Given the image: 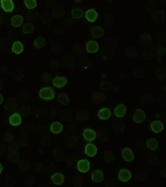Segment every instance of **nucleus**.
Segmentation results:
<instances>
[{"label": "nucleus", "instance_id": "6ab92c4d", "mask_svg": "<svg viewBox=\"0 0 166 187\" xmlns=\"http://www.w3.org/2000/svg\"><path fill=\"white\" fill-rule=\"evenodd\" d=\"M9 122L13 126H18L22 123V119L19 114L15 113L9 117Z\"/></svg>", "mask_w": 166, "mask_h": 187}, {"label": "nucleus", "instance_id": "20e7f679", "mask_svg": "<svg viewBox=\"0 0 166 187\" xmlns=\"http://www.w3.org/2000/svg\"><path fill=\"white\" fill-rule=\"evenodd\" d=\"M133 121L136 122L141 123L144 122L146 118V115L144 111L141 109H137L136 110L133 115Z\"/></svg>", "mask_w": 166, "mask_h": 187}, {"label": "nucleus", "instance_id": "6e6552de", "mask_svg": "<svg viewBox=\"0 0 166 187\" xmlns=\"http://www.w3.org/2000/svg\"><path fill=\"white\" fill-rule=\"evenodd\" d=\"M127 111V108L123 104H119L115 107L114 114L117 117H122L124 116Z\"/></svg>", "mask_w": 166, "mask_h": 187}, {"label": "nucleus", "instance_id": "4468645a", "mask_svg": "<svg viewBox=\"0 0 166 187\" xmlns=\"http://www.w3.org/2000/svg\"><path fill=\"white\" fill-rule=\"evenodd\" d=\"M91 33L94 38H98L104 35V30L101 26H94L91 29Z\"/></svg>", "mask_w": 166, "mask_h": 187}, {"label": "nucleus", "instance_id": "7c9ffc66", "mask_svg": "<svg viewBox=\"0 0 166 187\" xmlns=\"http://www.w3.org/2000/svg\"><path fill=\"white\" fill-rule=\"evenodd\" d=\"M3 96L0 94V104L2 103L3 101Z\"/></svg>", "mask_w": 166, "mask_h": 187}, {"label": "nucleus", "instance_id": "7ed1b4c3", "mask_svg": "<svg viewBox=\"0 0 166 187\" xmlns=\"http://www.w3.org/2000/svg\"><path fill=\"white\" fill-rule=\"evenodd\" d=\"M118 179L122 182H127L131 179L132 174L129 170L123 169L120 170L118 174Z\"/></svg>", "mask_w": 166, "mask_h": 187}, {"label": "nucleus", "instance_id": "0eeeda50", "mask_svg": "<svg viewBox=\"0 0 166 187\" xmlns=\"http://www.w3.org/2000/svg\"><path fill=\"white\" fill-rule=\"evenodd\" d=\"M96 132L91 129H85L83 132V136L84 139L88 142L93 141L96 138Z\"/></svg>", "mask_w": 166, "mask_h": 187}, {"label": "nucleus", "instance_id": "9d476101", "mask_svg": "<svg viewBox=\"0 0 166 187\" xmlns=\"http://www.w3.org/2000/svg\"><path fill=\"white\" fill-rule=\"evenodd\" d=\"M122 157L125 161L131 162L134 159V154L130 148H125L122 152Z\"/></svg>", "mask_w": 166, "mask_h": 187}, {"label": "nucleus", "instance_id": "1a4fd4ad", "mask_svg": "<svg viewBox=\"0 0 166 187\" xmlns=\"http://www.w3.org/2000/svg\"><path fill=\"white\" fill-rule=\"evenodd\" d=\"M151 129L153 132L159 133L164 130V124L160 121H155L152 122L151 124Z\"/></svg>", "mask_w": 166, "mask_h": 187}, {"label": "nucleus", "instance_id": "f257e3e1", "mask_svg": "<svg viewBox=\"0 0 166 187\" xmlns=\"http://www.w3.org/2000/svg\"><path fill=\"white\" fill-rule=\"evenodd\" d=\"M39 96L44 100H50L55 97L54 89L51 87H45L39 90Z\"/></svg>", "mask_w": 166, "mask_h": 187}, {"label": "nucleus", "instance_id": "f3484780", "mask_svg": "<svg viewBox=\"0 0 166 187\" xmlns=\"http://www.w3.org/2000/svg\"><path fill=\"white\" fill-rule=\"evenodd\" d=\"M23 17L22 16L16 15L11 18V24L15 28H19L23 22Z\"/></svg>", "mask_w": 166, "mask_h": 187}, {"label": "nucleus", "instance_id": "4be33fe9", "mask_svg": "<svg viewBox=\"0 0 166 187\" xmlns=\"http://www.w3.org/2000/svg\"><path fill=\"white\" fill-rule=\"evenodd\" d=\"M12 51L16 54H20L23 51V44L19 41L15 42L12 47Z\"/></svg>", "mask_w": 166, "mask_h": 187}, {"label": "nucleus", "instance_id": "aec40b11", "mask_svg": "<svg viewBox=\"0 0 166 187\" xmlns=\"http://www.w3.org/2000/svg\"><path fill=\"white\" fill-rule=\"evenodd\" d=\"M62 130H63V126L62 124L60 123L59 122H54L51 125L50 130L53 133L57 134L62 132Z\"/></svg>", "mask_w": 166, "mask_h": 187}, {"label": "nucleus", "instance_id": "a211bd4d", "mask_svg": "<svg viewBox=\"0 0 166 187\" xmlns=\"http://www.w3.org/2000/svg\"><path fill=\"white\" fill-rule=\"evenodd\" d=\"M51 179L54 184L58 185H61L64 183L65 176L64 174L60 173H56L52 175Z\"/></svg>", "mask_w": 166, "mask_h": 187}, {"label": "nucleus", "instance_id": "a878e982", "mask_svg": "<svg viewBox=\"0 0 166 187\" xmlns=\"http://www.w3.org/2000/svg\"><path fill=\"white\" fill-rule=\"evenodd\" d=\"M34 29V25L32 23H26L23 26V32L25 34H30L33 33Z\"/></svg>", "mask_w": 166, "mask_h": 187}, {"label": "nucleus", "instance_id": "ddd939ff", "mask_svg": "<svg viewBox=\"0 0 166 187\" xmlns=\"http://www.w3.org/2000/svg\"><path fill=\"white\" fill-rule=\"evenodd\" d=\"M92 181L94 182H101L103 180V173L101 170H97L93 171L91 175Z\"/></svg>", "mask_w": 166, "mask_h": 187}, {"label": "nucleus", "instance_id": "9b49d317", "mask_svg": "<svg viewBox=\"0 0 166 187\" xmlns=\"http://www.w3.org/2000/svg\"><path fill=\"white\" fill-rule=\"evenodd\" d=\"M99 46L96 41H89L87 42L86 51L88 53H94L98 51Z\"/></svg>", "mask_w": 166, "mask_h": 187}, {"label": "nucleus", "instance_id": "39448f33", "mask_svg": "<svg viewBox=\"0 0 166 187\" xmlns=\"http://www.w3.org/2000/svg\"><path fill=\"white\" fill-rule=\"evenodd\" d=\"M67 80L65 77L56 76L53 79V84L54 86L60 88L65 86L67 83Z\"/></svg>", "mask_w": 166, "mask_h": 187}, {"label": "nucleus", "instance_id": "2eb2a0df", "mask_svg": "<svg viewBox=\"0 0 166 187\" xmlns=\"http://www.w3.org/2000/svg\"><path fill=\"white\" fill-rule=\"evenodd\" d=\"M85 17L89 22H95L98 17V14L94 9H90L85 13Z\"/></svg>", "mask_w": 166, "mask_h": 187}, {"label": "nucleus", "instance_id": "bb28decb", "mask_svg": "<svg viewBox=\"0 0 166 187\" xmlns=\"http://www.w3.org/2000/svg\"><path fill=\"white\" fill-rule=\"evenodd\" d=\"M24 3L26 8L29 9L35 8L37 7L36 0H24Z\"/></svg>", "mask_w": 166, "mask_h": 187}, {"label": "nucleus", "instance_id": "b1692460", "mask_svg": "<svg viewBox=\"0 0 166 187\" xmlns=\"http://www.w3.org/2000/svg\"><path fill=\"white\" fill-rule=\"evenodd\" d=\"M71 14L74 19H79L83 17V12L81 8H75L71 11Z\"/></svg>", "mask_w": 166, "mask_h": 187}, {"label": "nucleus", "instance_id": "c85d7f7f", "mask_svg": "<svg viewBox=\"0 0 166 187\" xmlns=\"http://www.w3.org/2000/svg\"><path fill=\"white\" fill-rule=\"evenodd\" d=\"M51 77L52 76L50 74L48 73H45L42 76V79H43L44 81H45V82H48V81H50Z\"/></svg>", "mask_w": 166, "mask_h": 187}, {"label": "nucleus", "instance_id": "393cba45", "mask_svg": "<svg viewBox=\"0 0 166 187\" xmlns=\"http://www.w3.org/2000/svg\"><path fill=\"white\" fill-rule=\"evenodd\" d=\"M58 101L61 104L67 105L69 103V99L67 94L65 93H61L58 96Z\"/></svg>", "mask_w": 166, "mask_h": 187}, {"label": "nucleus", "instance_id": "5701e85b", "mask_svg": "<svg viewBox=\"0 0 166 187\" xmlns=\"http://www.w3.org/2000/svg\"><path fill=\"white\" fill-rule=\"evenodd\" d=\"M146 145L151 151H155L158 148V141L155 138H151L147 141Z\"/></svg>", "mask_w": 166, "mask_h": 187}, {"label": "nucleus", "instance_id": "dca6fc26", "mask_svg": "<svg viewBox=\"0 0 166 187\" xmlns=\"http://www.w3.org/2000/svg\"><path fill=\"white\" fill-rule=\"evenodd\" d=\"M111 115V112L108 108H103L100 110L97 113L98 117L101 119L107 120L109 118Z\"/></svg>", "mask_w": 166, "mask_h": 187}, {"label": "nucleus", "instance_id": "c756f323", "mask_svg": "<svg viewBox=\"0 0 166 187\" xmlns=\"http://www.w3.org/2000/svg\"><path fill=\"white\" fill-rule=\"evenodd\" d=\"M3 21V17L2 14L0 13V24L2 23Z\"/></svg>", "mask_w": 166, "mask_h": 187}, {"label": "nucleus", "instance_id": "cd10ccee", "mask_svg": "<svg viewBox=\"0 0 166 187\" xmlns=\"http://www.w3.org/2000/svg\"><path fill=\"white\" fill-rule=\"evenodd\" d=\"M103 158H104V161H106V162H110L113 161L114 158L113 153L110 152H106L104 153Z\"/></svg>", "mask_w": 166, "mask_h": 187}, {"label": "nucleus", "instance_id": "2f4dec72", "mask_svg": "<svg viewBox=\"0 0 166 187\" xmlns=\"http://www.w3.org/2000/svg\"><path fill=\"white\" fill-rule=\"evenodd\" d=\"M3 170V166L1 164H0V174L1 173L2 171Z\"/></svg>", "mask_w": 166, "mask_h": 187}, {"label": "nucleus", "instance_id": "423d86ee", "mask_svg": "<svg viewBox=\"0 0 166 187\" xmlns=\"http://www.w3.org/2000/svg\"><path fill=\"white\" fill-rule=\"evenodd\" d=\"M1 7L3 10L7 12L11 13L14 9V4L12 0H1Z\"/></svg>", "mask_w": 166, "mask_h": 187}, {"label": "nucleus", "instance_id": "f8f14e48", "mask_svg": "<svg viewBox=\"0 0 166 187\" xmlns=\"http://www.w3.org/2000/svg\"><path fill=\"white\" fill-rule=\"evenodd\" d=\"M97 148L93 144H88L85 148V153L90 157H94L97 153Z\"/></svg>", "mask_w": 166, "mask_h": 187}, {"label": "nucleus", "instance_id": "412c9836", "mask_svg": "<svg viewBox=\"0 0 166 187\" xmlns=\"http://www.w3.org/2000/svg\"><path fill=\"white\" fill-rule=\"evenodd\" d=\"M46 40L43 37H39L35 39L33 46L38 49H41L46 45Z\"/></svg>", "mask_w": 166, "mask_h": 187}, {"label": "nucleus", "instance_id": "f03ea898", "mask_svg": "<svg viewBox=\"0 0 166 187\" xmlns=\"http://www.w3.org/2000/svg\"><path fill=\"white\" fill-rule=\"evenodd\" d=\"M77 168L80 172L86 173L90 169L89 161L86 159L80 160L78 162Z\"/></svg>", "mask_w": 166, "mask_h": 187}]
</instances>
